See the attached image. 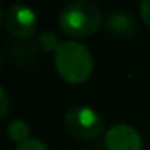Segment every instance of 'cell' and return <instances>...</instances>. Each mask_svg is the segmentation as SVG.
I'll return each mask as SVG.
<instances>
[{"mask_svg":"<svg viewBox=\"0 0 150 150\" xmlns=\"http://www.w3.org/2000/svg\"><path fill=\"white\" fill-rule=\"evenodd\" d=\"M55 67L67 83L80 85L90 78L94 58L85 44L78 41H62L55 51Z\"/></svg>","mask_w":150,"mask_h":150,"instance_id":"obj_1","label":"cell"},{"mask_svg":"<svg viewBox=\"0 0 150 150\" xmlns=\"http://www.w3.org/2000/svg\"><path fill=\"white\" fill-rule=\"evenodd\" d=\"M103 9L92 0H72L58 14L60 28L72 37H85L99 30Z\"/></svg>","mask_w":150,"mask_h":150,"instance_id":"obj_2","label":"cell"},{"mask_svg":"<svg viewBox=\"0 0 150 150\" xmlns=\"http://www.w3.org/2000/svg\"><path fill=\"white\" fill-rule=\"evenodd\" d=\"M64 127L80 139H94L104 131V120L88 106H74L65 113Z\"/></svg>","mask_w":150,"mask_h":150,"instance_id":"obj_3","label":"cell"},{"mask_svg":"<svg viewBox=\"0 0 150 150\" xmlns=\"http://www.w3.org/2000/svg\"><path fill=\"white\" fill-rule=\"evenodd\" d=\"M6 28L18 39H30L37 30L35 11L25 4H11L4 13Z\"/></svg>","mask_w":150,"mask_h":150,"instance_id":"obj_4","label":"cell"},{"mask_svg":"<svg viewBox=\"0 0 150 150\" xmlns=\"http://www.w3.org/2000/svg\"><path fill=\"white\" fill-rule=\"evenodd\" d=\"M104 145L108 150H141L143 141L139 132L129 124H115L106 131Z\"/></svg>","mask_w":150,"mask_h":150,"instance_id":"obj_5","label":"cell"},{"mask_svg":"<svg viewBox=\"0 0 150 150\" xmlns=\"http://www.w3.org/2000/svg\"><path fill=\"white\" fill-rule=\"evenodd\" d=\"M106 28L111 35L129 37L136 30V21H134L132 14L127 11H113L106 20Z\"/></svg>","mask_w":150,"mask_h":150,"instance_id":"obj_6","label":"cell"},{"mask_svg":"<svg viewBox=\"0 0 150 150\" xmlns=\"http://www.w3.org/2000/svg\"><path fill=\"white\" fill-rule=\"evenodd\" d=\"M7 136L20 145V143L30 139V125L21 118H14L7 125Z\"/></svg>","mask_w":150,"mask_h":150,"instance_id":"obj_7","label":"cell"},{"mask_svg":"<svg viewBox=\"0 0 150 150\" xmlns=\"http://www.w3.org/2000/svg\"><path fill=\"white\" fill-rule=\"evenodd\" d=\"M60 44H62V41L58 39V35L55 32H51V30L41 32V35H39V46L42 50H46V51H57Z\"/></svg>","mask_w":150,"mask_h":150,"instance_id":"obj_8","label":"cell"},{"mask_svg":"<svg viewBox=\"0 0 150 150\" xmlns=\"http://www.w3.org/2000/svg\"><path fill=\"white\" fill-rule=\"evenodd\" d=\"M9 110H11V96L2 85H0V118H4Z\"/></svg>","mask_w":150,"mask_h":150,"instance_id":"obj_9","label":"cell"},{"mask_svg":"<svg viewBox=\"0 0 150 150\" xmlns=\"http://www.w3.org/2000/svg\"><path fill=\"white\" fill-rule=\"evenodd\" d=\"M16 150H48V146L44 145V141H41L37 138H30V139L20 143Z\"/></svg>","mask_w":150,"mask_h":150,"instance_id":"obj_10","label":"cell"},{"mask_svg":"<svg viewBox=\"0 0 150 150\" xmlns=\"http://www.w3.org/2000/svg\"><path fill=\"white\" fill-rule=\"evenodd\" d=\"M139 16L143 20V23L150 28V0H143L139 4Z\"/></svg>","mask_w":150,"mask_h":150,"instance_id":"obj_11","label":"cell"},{"mask_svg":"<svg viewBox=\"0 0 150 150\" xmlns=\"http://www.w3.org/2000/svg\"><path fill=\"white\" fill-rule=\"evenodd\" d=\"M2 20H4V11H2V7H0V23H2Z\"/></svg>","mask_w":150,"mask_h":150,"instance_id":"obj_12","label":"cell"},{"mask_svg":"<svg viewBox=\"0 0 150 150\" xmlns=\"http://www.w3.org/2000/svg\"><path fill=\"white\" fill-rule=\"evenodd\" d=\"M0 65H2V57H0Z\"/></svg>","mask_w":150,"mask_h":150,"instance_id":"obj_13","label":"cell"}]
</instances>
